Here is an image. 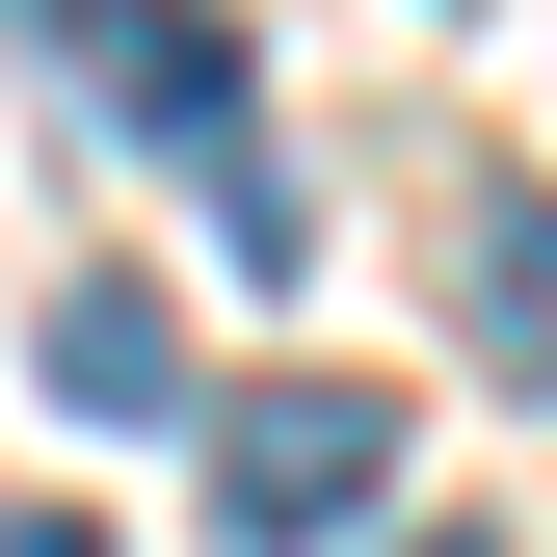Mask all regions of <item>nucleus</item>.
<instances>
[{"label":"nucleus","mask_w":557,"mask_h":557,"mask_svg":"<svg viewBox=\"0 0 557 557\" xmlns=\"http://www.w3.org/2000/svg\"><path fill=\"white\" fill-rule=\"evenodd\" d=\"M372 505H398V398L372 372H239L213 398V531L239 557H345Z\"/></svg>","instance_id":"1"},{"label":"nucleus","mask_w":557,"mask_h":557,"mask_svg":"<svg viewBox=\"0 0 557 557\" xmlns=\"http://www.w3.org/2000/svg\"><path fill=\"white\" fill-rule=\"evenodd\" d=\"M27 27L81 53V81L160 133V160H239V27H213V0H27Z\"/></svg>","instance_id":"2"},{"label":"nucleus","mask_w":557,"mask_h":557,"mask_svg":"<svg viewBox=\"0 0 557 557\" xmlns=\"http://www.w3.org/2000/svg\"><path fill=\"white\" fill-rule=\"evenodd\" d=\"M53 398H81V425H160V398H186V319L160 293H53Z\"/></svg>","instance_id":"3"},{"label":"nucleus","mask_w":557,"mask_h":557,"mask_svg":"<svg viewBox=\"0 0 557 557\" xmlns=\"http://www.w3.org/2000/svg\"><path fill=\"white\" fill-rule=\"evenodd\" d=\"M0 557H107V531H81V505H27V531H0Z\"/></svg>","instance_id":"4"},{"label":"nucleus","mask_w":557,"mask_h":557,"mask_svg":"<svg viewBox=\"0 0 557 557\" xmlns=\"http://www.w3.org/2000/svg\"><path fill=\"white\" fill-rule=\"evenodd\" d=\"M425 557H505V531H425Z\"/></svg>","instance_id":"5"}]
</instances>
